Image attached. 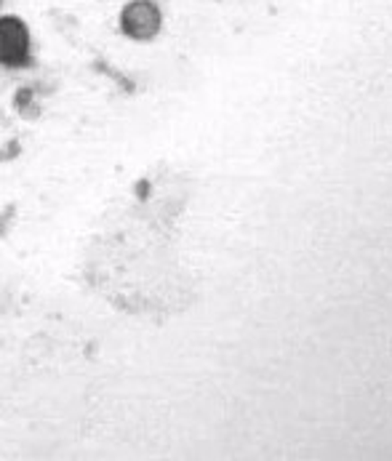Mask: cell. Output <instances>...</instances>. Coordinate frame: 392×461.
<instances>
[{
	"mask_svg": "<svg viewBox=\"0 0 392 461\" xmlns=\"http://www.w3.org/2000/svg\"><path fill=\"white\" fill-rule=\"evenodd\" d=\"M27 54H30V35H27L24 22H19L16 16H3L0 19V65H24Z\"/></svg>",
	"mask_w": 392,
	"mask_h": 461,
	"instance_id": "1",
	"label": "cell"
},
{
	"mask_svg": "<svg viewBox=\"0 0 392 461\" xmlns=\"http://www.w3.org/2000/svg\"><path fill=\"white\" fill-rule=\"evenodd\" d=\"M123 32L136 38V41H150L160 30V11L150 0H133L121 14Z\"/></svg>",
	"mask_w": 392,
	"mask_h": 461,
	"instance_id": "2",
	"label": "cell"
}]
</instances>
